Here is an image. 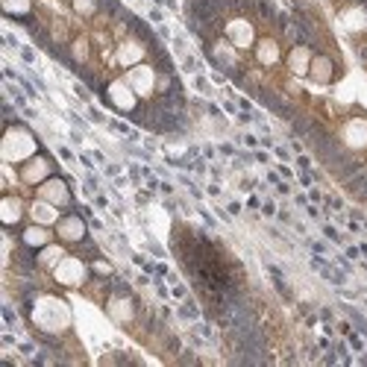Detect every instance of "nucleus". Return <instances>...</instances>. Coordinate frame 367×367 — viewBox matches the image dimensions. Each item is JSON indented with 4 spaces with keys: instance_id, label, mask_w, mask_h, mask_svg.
<instances>
[{
    "instance_id": "1",
    "label": "nucleus",
    "mask_w": 367,
    "mask_h": 367,
    "mask_svg": "<svg viewBox=\"0 0 367 367\" xmlns=\"http://www.w3.org/2000/svg\"><path fill=\"white\" fill-rule=\"evenodd\" d=\"M62 232H65V235H76V238H79V235H82V226H79V220H76V218H68V220L62 223Z\"/></svg>"
}]
</instances>
